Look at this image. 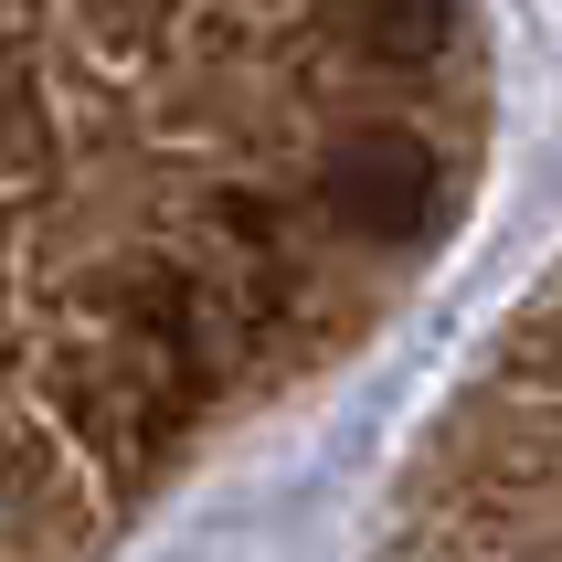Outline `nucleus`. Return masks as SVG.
Masks as SVG:
<instances>
[{
    "mask_svg": "<svg viewBox=\"0 0 562 562\" xmlns=\"http://www.w3.org/2000/svg\"><path fill=\"white\" fill-rule=\"evenodd\" d=\"M436 191H446V170L414 127H361V138L329 149V213L361 245H414L436 223Z\"/></svg>",
    "mask_w": 562,
    "mask_h": 562,
    "instance_id": "nucleus-1",
    "label": "nucleus"
},
{
    "mask_svg": "<svg viewBox=\"0 0 562 562\" xmlns=\"http://www.w3.org/2000/svg\"><path fill=\"white\" fill-rule=\"evenodd\" d=\"M340 32L382 64H425L457 32V0H340Z\"/></svg>",
    "mask_w": 562,
    "mask_h": 562,
    "instance_id": "nucleus-2",
    "label": "nucleus"
}]
</instances>
